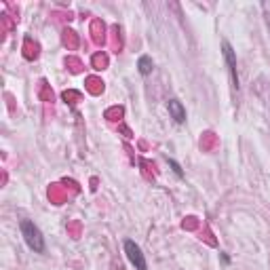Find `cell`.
Returning a JSON list of instances; mask_svg holds the SVG:
<instances>
[{
  "instance_id": "5b68a950",
  "label": "cell",
  "mask_w": 270,
  "mask_h": 270,
  "mask_svg": "<svg viewBox=\"0 0 270 270\" xmlns=\"http://www.w3.org/2000/svg\"><path fill=\"white\" fill-rule=\"evenodd\" d=\"M152 68H154L152 57H148V55H141V57L137 59V70H139V74H141V76L152 74Z\"/></svg>"
},
{
  "instance_id": "6da1fadb",
  "label": "cell",
  "mask_w": 270,
  "mask_h": 270,
  "mask_svg": "<svg viewBox=\"0 0 270 270\" xmlns=\"http://www.w3.org/2000/svg\"><path fill=\"white\" fill-rule=\"evenodd\" d=\"M19 228H21V237L26 239L27 247L36 253H45V237H42L40 228L30 219H21L19 222Z\"/></svg>"
},
{
  "instance_id": "8992f818",
  "label": "cell",
  "mask_w": 270,
  "mask_h": 270,
  "mask_svg": "<svg viewBox=\"0 0 270 270\" xmlns=\"http://www.w3.org/2000/svg\"><path fill=\"white\" fill-rule=\"evenodd\" d=\"M167 161H169V167H171V169H173V173H175L177 177H184V171H182V167H180V165H177V162H175L173 159H167Z\"/></svg>"
},
{
  "instance_id": "277c9868",
  "label": "cell",
  "mask_w": 270,
  "mask_h": 270,
  "mask_svg": "<svg viewBox=\"0 0 270 270\" xmlns=\"http://www.w3.org/2000/svg\"><path fill=\"white\" fill-rule=\"evenodd\" d=\"M169 114L175 118V123H186V110H184L180 99H169Z\"/></svg>"
},
{
  "instance_id": "3957f363",
  "label": "cell",
  "mask_w": 270,
  "mask_h": 270,
  "mask_svg": "<svg viewBox=\"0 0 270 270\" xmlns=\"http://www.w3.org/2000/svg\"><path fill=\"white\" fill-rule=\"evenodd\" d=\"M222 51H224V59L228 63V70H230V76H232V84L239 87V74H237V55H234V49L230 47L228 40L222 42Z\"/></svg>"
},
{
  "instance_id": "7a4b0ae2",
  "label": "cell",
  "mask_w": 270,
  "mask_h": 270,
  "mask_svg": "<svg viewBox=\"0 0 270 270\" xmlns=\"http://www.w3.org/2000/svg\"><path fill=\"white\" fill-rule=\"evenodd\" d=\"M125 253H127L129 262H131V264H133L135 268H137V270H148L146 258H144V253H141L139 245L135 243V241H131V239H127V241H125Z\"/></svg>"
}]
</instances>
